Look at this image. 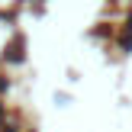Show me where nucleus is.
Listing matches in <instances>:
<instances>
[{"label":"nucleus","mask_w":132,"mask_h":132,"mask_svg":"<svg viewBox=\"0 0 132 132\" xmlns=\"http://www.w3.org/2000/svg\"><path fill=\"white\" fill-rule=\"evenodd\" d=\"M6 58H10V61L23 58V42H13V45H10V55H6Z\"/></svg>","instance_id":"nucleus-1"}]
</instances>
